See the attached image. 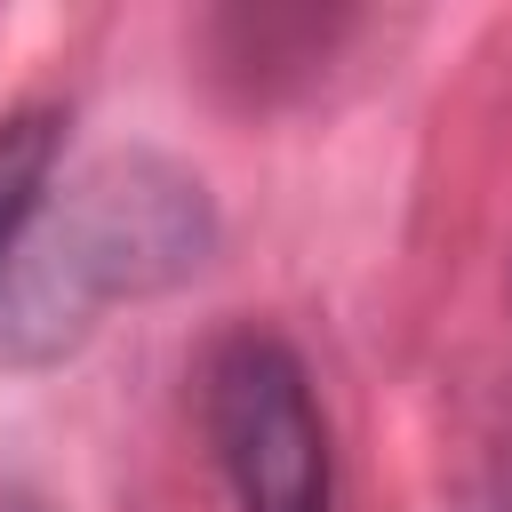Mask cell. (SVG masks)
I'll return each instance as SVG.
<instances>
[{
	"instance_id": "obj_1",
	"label": "cell",
	"mask_w": 512,
	"mask_h": 512,
	"mask_svg": "<svg viewBox=\"0 0 512 512\" xmlns=\"http://www.w3.org/2000/svg\"><path fill=\"white\" fill-rule=\"evenodd\" d=\"M216 248V208L192 168L128 144L48 184L0 272V368H48L96 336L112 304L192 280Z\"/></svg>"
},
{
	"instance_id": "obj_2",
	"label": "cell",
	"mask_w": 512,
	"mask_h": 512,
	"mask_svg": "<svg viewBox=\"0 0 512 512\" xmlns=\"http://www.w3.org/2000/svg\"><path fill=\"white\" fill-rule=\"evenodd\" d=\"M200 416L240 512H336V448L312 400V368L288 336H216L200 368Z\"/></svg>"
},
{
	"instance_id": "obj_3",
	"label": "cell",
	"mask_w": 512,
	"mask_h": 512,
	"mask_svg": "<svg viewBox=\"0 0 512 512\" xmlns=\"http://www.w3.org/2000/svg\"><path fill=\"white\" fill-rule=\"evenodd\" d=\"M56 144H64V120H56V112H16V120H0V272H8L16 240H24V224H32L40 200H48Z\"/></svg>"
},
{
	"instance_id": "obj_4",
	"label": "cell",
	"mask_w": 512,
	"mask_h": 512,
	"mask_svg": "<svg viewBox=\"0 0 512 512\" xmlns=\"http://www.w3.org/2000/svg\"><path fill=\"white\" fill-rule=\"evenodd\" d=\"M0 512H40V504H24V496H8V488H0Z\"/></svg>"
}]
</instances>
